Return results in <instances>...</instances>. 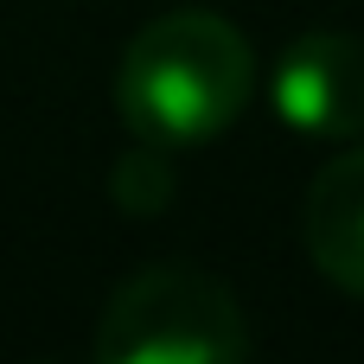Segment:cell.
<instances>
[{
  "label": "cell",
  "mask_w": 364,
  "mask_h": 364,
  "mask_svg": "<svg viewBox=\"0 0 364 364\" xmlns=\"http://www.w3.org/2000/svg\"><path fill=\"white\" fill-rule=\"evenodd\" d=\"M250 90H256L250 38L224 13H205V6L147 19L115 64L122 128L166 154L218 141L250 109Z\"/></svg>",
  "instance_id": "6da1fadb"
},
{
  "label": "cell",
  "mask_w": 364,
  "mask_h": 364,
  "mask_svg": "<svg viewBox=\"0 0 364 364\" xmlns=\"http://www.w3.org/2000/svg\"><path fill=\"white\" fill-rule=\"evenodd\" d=\"M275 115L314 141L364 134V38L352 32H307L275 58L269 77Z\"/></svg>",
  "instance_id": "3957f363"
},
{
  "label": "cell",
  "mask_w": 364,
  "mask_h": 364,
  "mask_svg": "<svg viewBox=\"0 0 364 364\" xmlns=\"http://www.w3.org/2000/svg\"><path fill=\"white\" fill-rule=\"evenodd\" d=\"M102 364H237L250 358V320L237 294L186 262L141 269L96 320Z\"/></svg>",
  "instance_id": "7a4b0ae2"
},
{
  "label": "cell",
  "mask_w": 364,
  "mask_h": 364,
  "mask_svg": "<svg viewBox=\"0 0 364 364\" xmlns=\"http://www.w3.org/2000/svg\"><path fill=\"white\" fill-rule=\"evenodd\" d=\"M166 160H173V154L154 147V141H134V154L115 160L109 192H115V205H122L128 218H154V211L173 198V166H166Z\"/></svg>",
  "instance_id": "5b68a950"
},
{
  "label": "cell",
  "mask_w": 364,
  "mask_h": 364,
  "mask_svg": "<svg viewBox=\"0 0 364 364\" xmlns=\"http://www.w3.org/2000/svg\"><path fill=\"white\" fill-rule=\"evenodd\" d=\"M301 237L314 269L364 301V147H346L339 160H326L307 186V211H301Z\"/></svg>",
  "instance_id": "277c9868"
}]
</instances>
